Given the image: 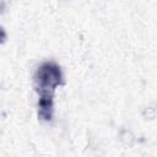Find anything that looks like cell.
Masks as SVG:
<instances>
[{
	"label": "cell",
	"mask_w": 157,
	"mask_h": 157,
	"mask_svg": "<svg viewBox=\"0 0 157 157\" xmlns=\"http://www.w3.org/2000/svg\"><path fill=\"white\" fill-rule=\"evenodd\" d=\"M36 90L39 96H53L56 87L63 83V72L54 61H44L34 74Z\"/></svg>",
	"instance_id": "1"
},
{
	"label": "cell",
	"mask_w": 157,
	"mask_h": 157,
	"mask_svg": "<svg viewBox=\"0 0 157 157\" xmlns=\"http://www.w3.org/2000/svg\"><path fill=\"white\" fill-rule=\"evenodd\" d=\"M54 112L53 96H39L38 101V114L43 120H52Z\"/></svg>",
	"instance_id": "2"
}]
</instances>
